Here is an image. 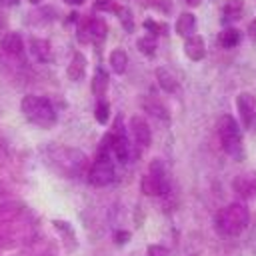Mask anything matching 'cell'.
I'll use <instances>...</instances> for the list:
<instances>
[{
  "label": "cell",
  "mask_w": 256,
  "mask_h": 256,
  "mask_svg": "<svg viewBox=\"0 0 256 256\" xmlns=\"http://www.w3.org/2000/svg\"><path fill=\"white\" fill-rule=\"evenodd\" d=\"M20 112L30 124L44 128V130L52 128L58 120V114H56L52 102L48 98L36 96V94H28L20 100Z\"/></svg>",
  "instance_id": "2"
},
{
  "label": "cell",
  "mask_w": 256,
  "mask_h": 256,
  "mask_svg": "<svg viewBox=\"0 0 256 256\" xmlns=\"http://www.w3.org/2000/svg\"><path fill=\"white\" fill-rule=\"evenodd\" d=\"M28 46H30V52L34 54L36 60H40V62H50L52 60V46H50V42L46 38L32 36Z\"/></svg>",
  "instance_id": "14"
},
{
  "label": "cell",
  "mask_w": 256,
  "mask_h": 256,
  "mask_svg": "<svg viewBox=\"0 0 256 256\" xmlns=\"http://www.w3.org/2000/svg\"><path fill=\"white\" fill-rule=\"evenodd\" d=\"M248 208L240 202H232L216 214V230L224 236H238L248 226Z\"/></svg>",
  "instance_id": "4"
},
{
  "label": "cell",
  "mask_w": 256,
  "mask_h": 256,
  "mask_svg": "<svg viewBox=\"0 0 256 256\" xmlns=\"http://www.w3.org/2000/svg\"><path fill=\"white\" fill-rule=\"evenodd\" d=\"M130 134H132L134 142L140 144L142 148H146L150 144V140H152L150 126H148V122L142 116H132L130 118Z\"/></svg>",
  "instance_id": "9"
},
{
  "label": "cell",
  "mask_w": 256,
  "mask_h": 256,
  "mask_svg": "<svg viewBox=\"0 0 256 256\" xmlns=\"http://www.w3.org/2000/svg\"><path fill=\"white\" fill-rule=\"evenodd\" d=\"M240 40H242L240 30H236V28H232V26L224 28V30L220 32V36H218V42H220L224 48H234V46L240 44Z\"/></svg>",
  "instance_id": "21"
},
{
  "label": "cell",
  "mask_w": 256,
  "mask_h": 256,
  "mask_svg": "<svg viewBox=\"0 0 256 256\" xmlns=\"http://www.w3.org/2000/svg\"><path fill=\"white\" fill-rule=\"evenodd\" d=\"M0 2H2V4H8V6H16L20 0H0Z\"/></svg>",
  "instance_id": "32"
},
{
  "label": "cell",
  "mask_w": 256,
  "mask_h": 256,
  "mask_svg": "<svg viewBox=\"0 0 256 256\" xmlns=\"http://www.w3.org/2000/svg\"><path fill=\"white\" fill-rule=\"evenodd\" d=\"M78 34H80V40H82V42H88V40H90V42H94V44H100V42L106 38V34H108V24H106L104 18L92 16V18H88V20L80 26Z\"/></svg>",
  "instance_id": "8"
},
{
  "label": "cell",
  "mask_w": 256,
  "mask_h": 256,
  "mask_svg": "<svg viewBox=\"0 0 256 256\" xmlns=\"http://www.w3.org/2000/svg\"><path fill=\"white\" fill-rule=\"evenodd\" d=\"M142 106H144V110H146L148 114L156 116L158 120H162V122H168V120H170L168 108H166V106H164L156 96H146V98L142 100Z\"/></svg>",
  "instance_id": "17"
},
{
  "label": "cell",
  "mask_w": 256,
  "mask_h": 256,
  "mask_svg": "<svg viewBox=\"0 0 256 256\" xmlns=\"http://www.w3.org/2000/svg\"><path fill=\"white\" fill-rule=\"evenodd\" d=\"M248 38H250L252 44H256V20H252L248 24Z\"/></svg>",
  "instance_id": "27"
},
{
  "label": "cell",
  "mask_w": 256,
  "mask_h": 256,
  "mask_svg": "<svg viewBox=\"0 0 256 256\" xmlns=\"http://www.w3.org/2000/svg\"><path fill=\"white\" fill-rule=\"evenodd\" d=\"M116 176V170H114V162L110 160V154H98L96 160L92 162L90 170H88V182L92 186H108Z\"/></svg>",
  "instance_id": "6"
},
{
  "label": "cell",
  "mask_w": 256,
  "mask_h": 256,
  "mask_svg": "<svg viewBox=\"0 0 256 256\" xmlns=\"http://www.w3.org/2000/svg\"><path fill=\"white\" fill-rule=\"evenodd\" d=\"M142 192L146 196H162L164 192H168V176L160 160H154L148 172L142 176Z\"/></svg>",
  "instance_id": "5"
},
{
  "label": "cell",
  "mask_w": 256,
  "mask_h": 256,
  "mask_svg": "<svg viewBox=\"0 0 256 256\" xmlns=\"http://www.w3.org/2000/svg\"><path fill=\"white\" fill-rule=\"evenodd\" d=\"M66 76L72 82H80L86 76V56L82 52H74L70 58V64L66 68Z\"/></svg>",
  "instance_id": "12"
},
{
  "label": "cell",
  "mask_w": 256,
  "mask_h": 256,
  "mask_svg": "<svg viewBox=\"0 0 256 256\" xmlns=\"http://www.w3.org/2000/svg\"><path fill=\"white\" fill-rule=\"evenodd\" d=\"M112 0H98L96 2V10H102V8H110Z\"/></svg>",
  "instance_id": "28"
},
{
  "label": "cell",
  "mask_w": 256,
  "mask_h": 256,
  "mask_svg": "<svg viewBox=\"0 0 256 256\" xmlns=\"http://www.w3.org/2000/svg\"><path fill=\"white\" fill-rule=\"evenodd\" d=\"M0 50L8 56H22L24 52V40L18 32H6L2 38H0Z\"/></svg>",
  "instance_id": "11"
},
{
  "label": "cell",
  "mask_w": 256,
  "mask_h": 256,
  "mask_svg": "<svg viewBox=\"0 0 256 256\" xmlns=\"http://www.w3.org/2000/svg\"><path fill=\"white\" fill-rule=\"evenodd\" d=\"M66 4H72V6H80V4H84V0H64Z\"/></svg>",
  "instance_id": "31"
},
{
  "label": "cell",
  "mask_w": 256,
  "mask_h": 256,
  "mask_svg": "<svg viewBox=\"0 0 256 256\" xmlns=\"http://www.w3.org/2000/svg\"><path fill=\"white\" fill-rule=\"evenodd\" d=\"M156 80H158V86L168 92V94H174L178 90V80L174 78V74L168 70V68H156Z\"/></svg>",
  "instance_id": "18"
},
{
  "label": "cell",
  "mask_w": 256,
  "mask_h": 256,
  "mask_svg": "<svg viewBox=\"0 0 256 256\" xmlns=\"http://www.w3.org/2000/svg\"><path fill=\"white\" fill-rule=\"evenodd\" d=\"M242 8H244V0H222V20L224 22L238 20L242 16Z\"/></svg>",
  "instance_id": "20"
},
{
  "label": "cell",
  "mask_w": 256,
  "mask_h": 256,
  "mask_svg": "<svg viewBox=\"0 0 256 256\" xmlns=\"http://www.w3.org/2000/svg\"><path fill=\"white\" fill-rule=\"evenodd\" d=\"M142 26H144V30H146L150 36H158V34H164V32H166V24L156 22L154 18H146V20L142 22Z\"/></svg>",
  "instance_id": "25"
},
{
  "label": "cell",
  "mask_w": 256,
  "mask_h": 256,
  "mask_svg": "<svg viewBox=\"0 0 256 256\" xmlns=\"http://www.w3.org/2000/svg\"><path fill=\"white\" fill-rule=\"evenodd\" d=\"M108 64H110L114 74H124L126 68H128V54H126V50L114 48L110 52V56H108Z\"/></svg>",
  "instance_id": "19"
},
{
  "label": "cell",
  "mask_w": 256,
  "mask_h": 256,
  "mask_svg": "<svg viewBox=\"0 0 256 256\" xmlns=\"http://www.w3.org/2000/svg\"><path fill=\"white\" fill-rule=\"evenodd\" d=\"M148 256H168V250L164 248V246H158V244H152L150 248H148V252H146Z\"/></svg>",
  "instance_id": "26"
},
{
  "label": "cell",
  "mask_w": 256,
  "mask_h": 256,
  "mask_svg": "<svg viewBox=\"0 0 256 256\" xmlns=\"http://www.w3.org/2000/svg\"><path fill=\"white\" fill-rule=\"evenodd\" d=\"M184 54L192 62H200L206 56V40L200 34H194V36L186 38L184 40Z\"/></svg>",
  "instance_id": "10"
},
{
  "label": "cell",
  "mask_w": 256,
  "mask_h": 256,
  "mask_svg": "<svg viewBox=\"0 0 256 256\" xmlns=\"http://www.w3.org/2000/svg\"><path fill=\"white\" fill-rule=\"evenodd\" d=\"M216 132H218L222 150L230 158L242 160L244 158V144H242V130H240L236 118L230 114H222L216 122Z\"/></svg>",
  "instance_id": "3"
},
{
  "label": "cell",
  "mask_w": 256,
  "mask_h": 256,
  "mask_svg": "<svg viewBox=\"0 0 256 256\" xmlns=\"http://www.w3.org/2000/svg\"><path fill=\"white\" fill-rule=\"evenodd\" d=\"M94 118L98 124H106L108 118H110V104L106 100H98L96 104V110H94Z\"/></svg>",
  "instance_id": "24"
},
{
  "label": "cell",
  "mask_w": 256,
  "mask_h": 256,
  "mask_svg": "<svg viewBox=\"0 0 256 256\" xmlns=\"http://www.w3.org/2000/svg\"><path fill=\"white\" fill-rule=\"evenodd\" d=\"M108 84H110V76L102 66H96L94 76H92V94L98 100H104L106 92H108Z\"/></svg>",
  "instance_id": "15"
},
{
  "label": "cell",
  "mask_w": 256,
  "mask_h": 256,
  "mask_svg": "<svg viewBox=\"0 0 256 256\" xmlns=\"http://www.w3.org/2000/svg\"><path fill=\"white\" fill-rule=\"evenodd\" d=\"M156 36H150V34H146V36H140L138 40H136V48L144 54V56H154L156 54Z\"/></svg>",
  "instance_id": "22"
},
{
  "label": "cell",
  "mask_w": 256,
  "mask_h": 256,
  "mask_svg": "<svg viewBox=\"0 0 256 256\" xmlns=\"http://www.w3.org/2000/svg\"><path fill=\"white\" fill-rule=\"evenodd\" d=\"M174 30H176V34L182 36L184 40L190 38V36H194V34H196V16H194L192 12H182V14L178 16L176 24H174Z\"/></svg>",
  "instance_id": "13"
},
{
  "label": "cell",
  "mask_w": 256,
  "mask_h": 256,
  "mask_svg": "<svg viewBox=\"0 0 256 256\" xmlns=\"http://www.w3.org/2000/svg\"><path fill=\"white\" fill-rule=\"evenodd\" d=\"M236 108L242 126L250 132H256V96L250 92H240L236 96Z\"/></svg>",
  "instance_id": "7"
},
{
  "label": "cell",
  "mask_w": 256,
  "mask_h": 256,
  "mask_svg": "<svg viewBox=\"0 0 256 256\" xmlns=\"http://www.w3.org/2000/svg\"><path fill=\"white\" fill-rule=\"evenodd\" d=\"M28 2H30V4H40L42 0H28Z\"/></svg>",
  "instance_id": "33"
},
{
  "label": "cell",
  "mask_w": 256,
  "mask_h": 256,
  "mask_svg": "<svg viewBox=\"0 0 256 256\" xmlns=\"http://www.w3.org/2000/svg\"><path fill=\"white\" fill-rule=\"evenodd\" d=\"M128 236H130V234H128V232H118V234H116V242H118V244H120V242H122V244H124V242H126V238H128Z\"/></svg>",
  "instance_id": "29"
},
{
  "label": "cell",
  "mask_w": 256,
  "mask_h": 256,
  "mask_svg": "<svg viewBox=\"0 0 256 256\" xmlns=\"http://www.w3.org/2000/svg\"><path fill=\"white\" fill-rule=\"evenodd\" d=\"M44 158L50 164V168L64 178H78L86 174L88 160L78 148L52 144L44 150Z\"/></svg>",
  "instance_id": "1"
},
{
  "label": "cell",
  "mask_w": 256,
  "mask_h": 256,
  "mask_svg": "<svg viewBox=\"0 0 256 256\" xmlns=\"http://www.w3.org/2000/svg\"><path fill=\"white\" fill-rule=\"evenodd\" d=\"M184 2H186L190 8H196V6H200V2H202V0H184Z\"/></svg>",
  "instance_id": "30"
},
{
  "label": "cell",
  "mask_w": 256,
  "mask_h": 256,
  "mask_svg": "<svg viewBox=\"0 0 256 256\" xmlns=\"http://www.w3.org/2000/svg\"><path fill=\"white\" fill-rule=\"evenodd\" d=\"M116 14H118V20L120 24L124 26L126 32H134V18H132V10L126 8V6H120L116 8Z\"/></svg>",
  "instance_id": "23"
},
{
  "label": "cell",
  "mask_w": 256,
  "mask_h": 256,
  "mask_svg": "<svg viewBox=\"0 0 256 256\" xmlns=\"http://www.w3.org/2000/svg\"><path fill=\"white\" fill-rule=\"evenodd\" d=\"M234 188L240 196H246V198L256 196V172H248V174L238 176L234 180Z\"/></svg>",
  "instance_id": "16"
}]
</instances>
